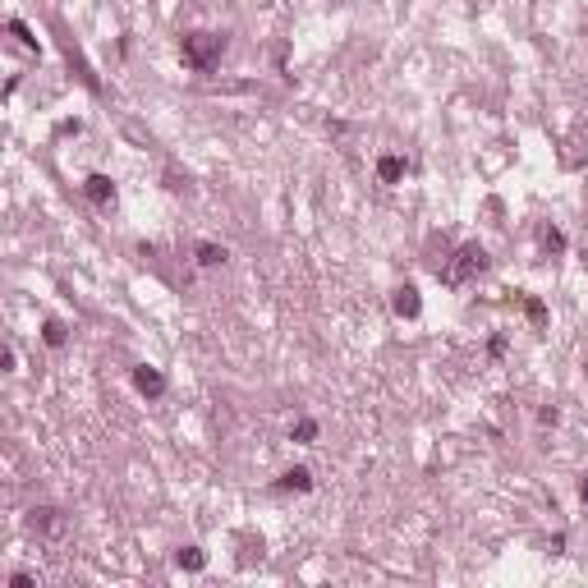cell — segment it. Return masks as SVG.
Masks as SVG:
<instances>
[{"label":"cell","mask_w":588,"mask_h":588,"mask_svg":"<svg viewBox=\"0 0 588 588\" xmlns=\"http://www.w3.org/2000/svg\"><path fill=\"white\" fill-rule=\"evenodd\" d=\"M289 437H294V442H303V446H312V442H317V423H312V419L294 423V432H289Z\"/></svg>","instance_id":"obj_12"},{"label":"cell","mask_w":588,"mask_h":588,"mask_svg":"<svg viewBox=\"0 0 588 588\" xmlns=\"http://www.w3.org/2000/svg\"><path fill=\"white\" fill-rule=\"evenodd\" d=\"M175 561H179V566H184V570H202V566H207V556H202L198 547H184V552H179Z\"/></svg>","instance_id":"obj_11"},{"label":"cell","mask_w":588,"mask_h":588,"mask_svg":"<svg viewBox=\"0 0 588 588\" xmlns=\"http://www.w3.org/2000/svg\"><path fill=\"white\" fill-rule=\"evenodd\" d=\"M193 253H198V266H225V257H230L221 244H198Z\"/></svg>","instance_id":"obj_8"},{"label":"cell","mask_w":588,"mask_h":588,"mask_svg":"<svg viewBox=\"0 0 588 588\" xmlns=\"http://www.w3.org/2000/svg\"><path fill=\"white\" fill-rule=\"evenodd\" d=\"M579 497H584V501H588V478H584V483H579Z\"/></svg>","instance_id":"obj_16"},{"label":"cell","mask_w":588,"mask_h":588,"mask_svg":"<svg viewBox=\"0 0 588 588\" xmlns=\"http://www.w3.org/2000/svg\"><path fill=\"white\" fill-rule=\"evenodd\" d=\"M276 488L280 492H308L312 488V474H308V469H285V474L276 478Z\"/></svg>","instance_id":"obj_5"},{"label":"cell","mask_w":588,"mask_h":588,"mask_svg":"<svg viewBox=\"0 0 588 588\" xmlns=\"http://www.w3.org/2000/svg\"><path fill=\"white\" fill-rule=\"evenodd\" d=\"M179 51H184V65H189V69L207 74V69L221 65V56H225V37H221V33H189L184 42H179Z\"/></svg>","instance_id":"obj_1"},{"label":"cell","mask_w":588,"mask_h":588,"mask_svg":"<svg viewBox=\"0 0 588 588\" xmlns=\"http://www.w3.org/2000/svg\"><path fill=\"white\" fill-rule=\"evenodd\" d=\"M419 308H423V303H419V289H414V285H400L395 289V312H400V317H419Z\"/></svg>","instance_id":"obj_6"},{"label":"cell","mask_w":588,"mask_h":588,"mask_svg":"<svg viewBox=\"0 0 588 588\" xmlns=\"http://www.w3.org/2000/svg\"><path fill=\"white\" fill-rule=\"evenodd\" d=\"M33 529H42V533H60V511H33Z\"/></svg>","instance_id":"obj_9"},{"label":"cell","mask_w":588,"mask_h":588,"mask_svg":"<svg viewBox=\"0 0 588 588\" xmlns=\"http://www.w3.org/2000/svg\"><path fill=\"white\" fill-rule=\"evenodd\" d=\"M133 386H138V391H143V395H161V391H166V377H161V372H156V368H133Z\"/></svg>","instance_id":"obj_4"},{"label":"cell","mask_w":588,"mask_h":588,"mask_svg":"<svg viewBox=\"0 0 588 588\" xmlns=\"http://www.w3.org/2000/svg\"><path fill=\"white\" fill-rule=\"evenodd\" d=\"M42 340L51 345V349H60V345H65V322H56V317H51V322L42 326Z\"/></svg>","instance_id":"obj_10"},{"label":"cell","mask_w":588,"mask_h":588,"mask_svg":"<svg viewBox=\"0 0 588 588\" xmlns=\"http://www.w3.org/2000/svg\"><path fill=\"white\" fill-rule=\"evenodd\" d=\"M524 312H529V322H538V326L547 322V308H543L538 299H524Z\"/></svg>","instance_id":"obj_14"},{"label":"cell","mask_w":588,"mask_h":588,"mask_svg":"<svg viewBox=\"0 0 588 588\" xmlns=\"http://www.w3.org/2000/svg\"><path fill=\"white\" fill-rule=\"evenodd\" d=\"M83 193H88L97 207H111V202H115V184H111V175H88V179H83Z\"/></svg>","instance_id":"obj_3"},{"label":"cell","mask_w":588,"mask_h":588,"mask_svg":"<svg viewBox=\"0 0 588 588\" xmlns=\"http://www.w3.org/2000/svg\"><path fill=\"white\" fill-rule=\"evenodd\" d=\"M10 33H14V37H19V42H23V46H37V37H33V33H28V28H23V19H10Z\"/></svg>","instance_id":"obj_15"},{"label":"cell","mask_w":588,"mask_h":588,"mask_svg":"<svg viewBox=\"0 0 588 588\" xmlns=\"http://www.w3.org/2000/svg\"><path fill=\"white\" fill-rule=\"evenodd\" d=\"M543 248H547V253H561V248H566V234L547 225V230H543Z\"/></svg>","instance_id":"obj_13"},{"label":"cell","mask_w":588,"mask_h":588,"mask_svg":"<svg viewBox=\"0 0 588 588\" xmlns=\"http://www.w3.org/2000/svg\"><path fill=\"white\" fill-rule=\"evenodd\" d=\"M377 179H382V184H400V179H405V161H400V156H382V161H377Z\"/></svg>","instance_id":"obj_7"},{"label":"cell","mask_w":588,"mask_h":588,"mask_svg":"<svg viewBox=\"0 0 588 588\" xmlns=\"http://www.w3.org/2000/svg\"><path fill=\"white\" fill-rule=\"evenodd\" d=\"M483 271H488V253H483L478 244H465L455 257H451V262H446L442 280H446V285H469V280L483 276Z\"/></svg>","instance_id":"obj_2"}]
</instances>
